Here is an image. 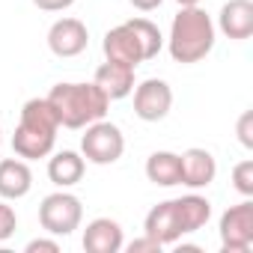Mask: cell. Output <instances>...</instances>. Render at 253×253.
I'll return each mask as SVG.
<instances>
[{
  "label": "cell",
  "instance_id": "cell-1",
  "mask_svg": "<svg viewBox=\"0 0 253 253\" xmlns=\"http://www.w3.org/2000/svg\"><path fill=\"white\" fill-rule=\"evenodd\" d=\"M57 131H60V119H57L51 101L48 98H30L21 107V119H18L15 134H12V149L24 161L48 158L54 152Z\"/></svg>",
  "mask_w": 253,
  "mask_h": 253
},
{
  "label": "cell",
  "instance_id": "cell-2",
  "mask_svg": "<svg viewBox=\"0 0 253 253\" xmlns=\"http://www.w3.org/2000/svg\"><path fill=\"white\" fill-rule=\"evenodd\" d=\"M214 33H217V27L206 9L182 6L170 24V39H167L170 57L185 66L206 60L214 48Z\"/></svg>",
  "mask_w": 253,
  "mask_h": 253
},
{
  "label": "cell",
  "instance_id": "cell-3",
  "mask_svg": "<svg viewBox=\"0 0 253 253\" xmlns=\"http://www.w3.org/2000/svg\"><path fill=\"white\" fill-rule=\"evenodd\" d=\"M60 119V128H86L89 122H98L107 116L110 98L101 92V86L92 84H57L45 95Z\"/></svg>",
  "mask_w": 253,
  "mask_h": 253
},
{
  "label": "cell",
  "instance_id": "cell-4",
  "mask_svg": "<svg viewBox=\"0 0 253 253\" xmlns=\"http://www.w3.org/2000/svg\"><path fill=\"white\" fill-rule=\"evenodd\" d=\"M122 152H125V137L119 131V125H113L107 119L86 125V134L81 137V155L89 164H98V167L116 164L122 158Z\"/></svg>",
  "mask_w": 253,
  "mask_h": 253
},
{
  "label": "cell",
  "instance_id": "cell-5",
  "mask_svg": "<svg viewBox=\"0 0 253 253\" xmlns=\"http://www.w3.org/2000/svg\"><path fill=\"white\" fill-rule=\"evenodd\" d=\"M84 220V206L75 194H69L66 188H60L57 194H48L39 206V223L45 232L51 235H72Z\"/></svg>",
  "mask_w": 253,
  "mask_h": 253
},
{
  "label": "cell",
  "instance_id": "cell-6",
  "mask_svg": "<svg viewBox=\"0 0 253 253\" xmlns=\"http://www.w3.org/2000/svg\"><path fill=\"white\" fill-rule=\"evenodd\" d=\"M220 247L223 253H247L253 247V203L244 200L220 214Z\"/></svg>",
  "mask_w": 253,
  "mask_h": 253
},
{
  "label": "cell",
  "instance_id": "cell-7",
  "mask_svg": "<svg viewBox=\"0 0 253 253\" xmlns=\"http://www.w3.org/2000/svg\"><path fill=\"white\" fill-rule=\"evenodd\" d=\"M134 116L143 122H161L173 107V89L161 78H149L134 89Z\"/></svg>",
  "mask_w": 253,
  "mask_h": 253
},
{
  "label": "cell",
  "instance_id": "cell-8",
  "mask_svg": "<svg viewBox=\"0 0 253 253\" xmlns=\"http://www.w3.org/2000/svg\"><path fill=\"white\" fill-rule=\"evenodd\" d=\"M86 45H89V30L81 18H60L48 30V48L54 57H63V60L78 57L86 51Z\"/></svg>",
  "mask_w": 253,
  "mask_h": 253
},
{
  "label": "cell",
  "instance_id": "cell-9",
  "mask_svg": "<svg viewBox=\"0 0 253 253\" xmlns=\"http://www.w3.org/2000/svg\"><path fill=\"white\" fill-rule=\"evenodd\" d=\"M179 158H182V182L179 185H185L191 191H200V188H209L214 182L217 161H214V155L209 149L194 146V149H185Z\"/></svg>",
  "mask_w": 253,
  "mask_h": 253
},
{
  "label": "cell",
  "instance_id": "cell-10",
  "mask_svg": "<svg viewBox=\"0 0 253 253\" xmlns=\"http://www.w3.org/2000/svg\"><path fill=\"white\" fill-rule=\"evenodd\" d=\"M143 232L149 238L161 241L164 247L176 244L182 238V223H179V214H176V200H164V203L152 206L146 220H143Z\"/></svg>",
  "mask_w": 253,
  "mask_h": 253
},
{
  "label": "cell",
  "instance_id": "cell-11",
  "mask_svg": "<svg viewBox=\"0 0 253 253\" xmlns=\"http://www.w3.org/2000/svg\"><path fill=\"white\" fill-rule=\"evenodd\" d=\"M101 48H104V57H107V60H113V63L131 66V69H137V66L143 63L140 42H137V36L131 33V27H128V24H119V27L107 30V33H104Z\"/></svg>",
  "mask_w": 253,
  "mask_h": 253
},
{
  "label": "cell",
  "instance_id": "cell-12",
  "mask_svg": "<svg viewBox=\"0 0 253 253\" xmlns=\"http://www.w3.org/2000/svg\"><path fill=\"white\" fill-rule=\"evenodd\" d=\"M125 247V235L119 220L113 217H95L84 229V250L86 253H119Z\"/></svg>",
  "mask_w": 253,
  "mask_h": 253
},
{
  "label": "cell",
  "instance_id": "cell-13",
  "mask_svg": "<svg viewBox=\"0 0 253 253\" xmlns=\"http://www.w3.org/2000/svg\"><path fill=\"white\" fill-rule=\"evenodd\" d=\"M217 27L226 39L244 42L253 36V3L250 0H229V3L220 6L217 15Z\"/></svg>",
  "mask_w": 253,
  "mask_h": 253
},
{
  "label": "cell",
  "instance_id": "cell-14",
  "mask_svg": "<svg viewBox=\"0 0 253 253\" xmlns=\"http://www.w3.org/2000/svg\"><path fill=\"white\" fill-rule=\"evenodd\" d=\"M33 188V170L24 158H6L0 161V197L3 200H21Z\"/></svg>",
  "mask_w": 253,
  "mask_h": 253
},
{
  "label": "cell",
  "instance_id": "cell-15",
  "mask_svg": "<svg viewBox=\"0 0 253 253\" xmlns=\"http://www.w3.org/2000/svg\"><path fill=\"white\" fill-rule=\"evenodd\" d=\"M95 84L101 86V92L110 101H119L125 95H131V89H134V69L107 60V63H101L95 69Z\"/></svg>",
  "mask_w": 253,
  "mask_h": 253
},
{
  "label": "cell",
  "instance_id": "cell-16",
  "mask_svg": "<svg viewBox=\"0 0 253 253\" xmlns=\"http://www.w3.org/2000/svg\"><path fill=\"white\" fill-rule=\"evenodd\" d=\"M86 173V158L72 152V149H63L57 152L51 161H48V179L57 185V188H72L84 179Z\"/></svg>",
  "mask_w": 253,
  "mask_h": 253
},
{
  "label": "cell",
  "instance_id": "cell-17",
  "mask_svg": "<svg viewBox=\"0 0 253 253\" xmlns=\"http://www.w3.org/2000/svg\"><path fill=\"white\" fill-rule=\"evenodd\" d=\"M146 179L152 185H161V188H173L182 182V158L176 152H152L146 158Z\"/></svg>",
  "mask_w": 253,
  "mask_h": 253
},
{
  "label": "cell",
  "instance_id": "cell-18",
  "mask_svg": "<svg viewBox=\"0 0 253 253\" xmlns=\"http://www.w3.org/2000/svg\"><path fill=\"white\" fill-rule=\"evenodd\" d=\"M176 214H179V223H182V235H188V232H197L209 223L211 203L200 194H188V197L176 200Z\"/></svg>",
  "mask_w": 253,
  "mask_h": 253
},
{
  "label": "cell",
  "instance_id": "cell-19",
  "mask_svg": "<svg viewBox=\"0 0 253 253\" xmlns=\"http://www.w3.org/2000/svg\"><path fill=\"white\" fill-rule=\"evenodd\" d=\"M131 27V33L137 36V42H140V51H143V63L146 60H155L158 57V51L164 48V36H161V30L149 21V18H131V21H125Z\"/></svg>",
  "mask_w": 253,
  "mask_h": 253
},
{
  "label": "cell",
  "instance_id": "cell-20",
  "mask_svg": "<svg viewBox=\"0 0 253 253\" xmlns=\"http://www.w3.org/2000/svg\"><path fill=\"white\" fill-rule=\"evenodd\" d=\"M232 188L244 197H253V161L244 158L232 167Z\"/></svg>",
  "mask_w": 253,
  "mask_h": 253
},
{
  "label": "cell",
  "instance_id": "cell-21",
  "mask_svg": "<svg viewBox=\"0 0 253 253\" xmlns=\"http://www.w3.org/2000/svg\"><path fill=\"white\" fill-rule=\"evenodd\" d=\"M15 229H18V214H15V209L6 206V203H0V241L12 238Z\"/></svg>",
  "mask_w": 253,
  "mask_h": 253
},
{
  "label": "cell",
  "instance_id": "cell-22",
  "mask_svg": "<svg viewBox=\"0 0 253 253\" xmlns=\"http://www.w3.org/2000/svg\"><path fill=\"white\" fill-rule=\"evenodd\" d=\"M238 140L244 149H253V110H244L238 116Z\"/></svg>",
  "mask_w": 253,
  "mask_h": 253
},
{
  "label": "cell",
  "instance_id": "cell-23",
  "mask_svg": "<svg viewBox=\"0 0 253 253\" xmlns=\"http://www.w3.org/2000/svg\"><path fill=\"white\" fill-rule=\"evenodd\" d=\"M125 250H128V253H161V250H164V244H161V241H155V238H149V235L143 232V238H134Z\"/></svg>",
  "mask_w": 253,
  "mask_h": 253
},
{
  "label": "cell",
  "instance_id": "cell-24",
  "mask_svg": "<svg viewBox=\"0 0 253 253\" xmlns=\"http://www.w3.org/2000/svg\"><path fill=\"white\" fill-rule=\"evenodd\" d=\"M24 250L27 253H60V244L54 238H33Z\"/></svg>",
  "mask_w": 253,
  "mask_h": 253
},
{
  "label": "cell",
  "instance_id": "cell-25",
  "mask_svg": "<svg viewBox=\"0 0 253 253\" xmlns=\"http://www.w3.org/2000/svg\"><path fill=\"white\" fill-rule=\"evenodd\" d=\"M33 3H36L42 12H63V9L75 6V0H33Z\"/></svg>",
  "mask_w": 253,
  "mask_h": 253
},
{
  "label": "cell",
  "instance_id": "cell-26",
  "mask_svg": "<svg viewBox=\"0 0 253 253\" xmlns=\"http://www.w3.org/2000/svg\"><path fill=\"white\" fill-rule=\"evenodd\" d=\"M128 3L134 6V9H140V12H152V9H158L164 0H128Z\"/></svg>",
  "mask_w": 253,
  "mask_h": 253
},
{
  "label": "cell",
  "instance_id": "cell-27",
  "mask_svg": "<svg viewBox=\"0 0 253 253\" xmlns=\"http://www.w3.org/2000/svg\"><path fill=\"white\" fill-rule=\"evenodd\" d=\"M179 6H200V0H176Z\"/></svg>",
  "mask_w": 253,
  "mask_h": 253
},
{
  "label": "cell",
  "instance_id": "cell-28",
  "mask_svg": "<svg viewBox=\"0 0 253 253\" xmlns=\"http://www.w3.org/2000/svg\"><path fill=\"white\" fill-rule=\"evenodd\" d=\"M0 140H3V131H0Z\"/></svg>",
  "mask_w": 253,
  "mask_h": 253
}]
</instances>
